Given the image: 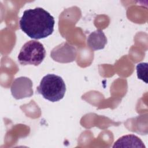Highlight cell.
I'll return each mask as SVG.
<instances>
[{
	"instance_id": "7",
	"label": "cell",
	"mask_w": 148,
	"mask_h": 148,
	"mask_svg": "<svg viewBox=\"0 0 148 148\" xmlns=\"http://www.w3.org/2000/svg\"><path fill=\"white\" fill-rule=\"evenodd\" d=\"M113 147L145 148V146L139 138L134 135L130 134L120 138L114 142Z\"/></svg>"
},
{
	"instance_id": "8",
	"label": "cell",
	"mask_w": 148,
	"mask_h": 148,
	"mask_svg": "<svg viewBox=\"0 0 148 148\" xmlns=\"http://www.w3.org/2000/svg\"><path fill=\"white\" fill-rule=\"evenodd\" d=\"M137 76L139 79L142 80L146 83H147V63L142 62L136 65Z\"/></svg>"
},
{
	"instance_id": "1",
	"label": "cell",
	"mask_w": 148,
	"mask_h": 148,
	"mask_svg": "<svg viewBox=\"0 0 148 148\" xmlns=\"http://www.w3.org/2000/svg\"><path fill=\"white\" fill-rule=\"evenodd\" d=\"M54 23V17L42 8L25 10L19 21L21 29L34 39L45 38L51 35Z\"/></svg>"
},
{
	"instance_id": "4",
	"label": "cell",
	"mask_w": 148,
	"mask_h": 148,
	"mask_svg": "<svg viewBox=\"0 0 148 148\" xmlns=\"http://www.w3.org/2000/svg\"><path fill=\"white\" fill-rule=\"evenodd\" d=\"M10 90L13 97L16 99L30 97L33 95L32 82L27 77H17L13 82Z\"/></svg>"
},
{
	"instance_id": "3",
	"label": "cell",
	"mask_w": 148,
	"mask_h": 148,
	"mask_svg": "<svg viewBox=\"0 0 148 148\" xmlns=\"http://www.w3.org/2000/svg\"><path fill=\"white\" fill-rule=\"evenodd\" d=\"M46 56L43 45L36 40H29L21 47L18 56V61L23 65L38 66L42 63Z\"/></svg>"
},
{
	"instance_id": "6",
	"label": "cell",
	"mask_w": 148,
	"mask_h": 148,
	"mask_svg": "<svg viewBox=\"0 0 148 148\" xmlns=\"http://www.w3.org/2000/svg\"><path fill=\"white\" fill-rule=\"evenodd\" d=\"M88 46L92 50L103 49L107 43V39L101 29L96 30L91 32L87 38V40Z\"/></svg>"
},
{
	"instance_id": "5",
	"label": "cell",
	"mask_w": 148,
	"mask_h": 148,
	"mask_svg": "<svg viewBox=\"0 0 148 148\" xmlns=\"http://www.w3.org/2000/svg\"><path fill=\"white\" fill-rule=\"evenodd\" d=\"M54 49L60 53H62V54L51 53V57L56 61L68 62L73 61L76 58V49L67 43H62L55 47Z\"/></svg>"
},
{
	"instance_id": "2",
	"label": "cell",
	"mask_w": 148,
	"mask_h": 148,
	"mask_svg": "<svg viewBox=\"0 0 148 148\" xmlns=\"http://www.w3.org/2000/svg\"><path fill=\"white\" fill-rule=\"evenodd\" d=\"M36 90L44 98L54 102L63 98L66 92V86L61 77L54 74H47L42 79Z\"/></svg>"
}]
</instances>
